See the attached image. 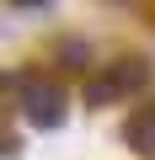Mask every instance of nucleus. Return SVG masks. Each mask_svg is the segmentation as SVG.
<instances>
[{
  "instance_id": "1",
  "label": "nucleus",
  "mask_w": 155,
  "mask_h": 160,
  "mask_svg": "<svg viewBox=\"0 0 155 160\" xmlns=\"http://www.w3.org/2000/svg\"><path fill=\"white\" fill-rule=\"evenodd\" d=\"M139 80H144V64H139V59L102 69L96 80H86V107H107V102H118V96H123L128 86H139Z\"/></svg>"
},
{
  "instance_id": "3",
  "label": "nucleus",
  "mask_w": 155,
  "mask_h": 160,
  "mask_svg": "<svg viewBox=\"0 0 155 160\" xmlns=\"http://www.w3.org/2000/svg\"><path fill=\"white\" fill-rule=\"evenodd\" d=\"M128 144L139 155H155V107H144V112L128 118Z\"/></svg>"
},
{
  "instance_id": "2",
  "label": "nucleus",
  "mask_w": 155,
  "mask_h": 160,
  "mask_svg": "<svg viewBox=\"0 0 155 160\" xmlns=\"http://www.w3.org/2000/svg\"><path fill=\"white\" fill-rule=\"evenodd\" d=\"M16 96H22L32 123H59V86H48V80H16Z\"/></svg>"
},
{
  "instance_id": "4",
  "label": "nucleus",
  "mask_w": 155,
  "mask_h": 160,
  "mask_svg": "<svg viewBox=\"0 0 155 160\" xmlns=\"http://www.w3.org/2000/svg\"><path fill=\"white\" fill-rule=\"evenodd\" d=\"M59 59H64L70 69H86V64H80V59H86V48H80V43H64V48H59Z\"/></svg>"
}]
</instances>
